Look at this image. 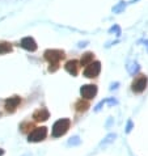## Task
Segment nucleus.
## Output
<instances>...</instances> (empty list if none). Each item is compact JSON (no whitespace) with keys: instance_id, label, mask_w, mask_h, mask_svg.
Masks as SVG:
<instances>
[{"instance_id":"obj_3","label":"nucleus","mask_w":148,"mask_h":156,"mask_svg":"<svg viewBox=\"0 0 148 156\" xmlns=\"http://www.w3.org/2000/svg\"><path fill=\"white\" fill-rule=\"evenodd\" d=\"M100 71H101V63L100 62H92L85 67L84 70V76L86 77H96L98 76Z\"/></svg>"},{"instance_id":"obj_8","label":"nucleus","mask_w":148,"mask_h":156,"mask_svg":"<svg viewBox=\"0 0 148 156\" xmlns=\"http://www.w3.org/2000/svg\"><path fill=\"white\" fill-rule=\"evenodd\" d=\"M21 46H23L25 50H29V51H36L37 50V43L32 37H25L24 40L21 41Z\"/></svg>"},{"instance_id":"obj_10","label":"nucleus","mask_w":148,"mask_h":156,"mask_svg":"<svg viewBox=\"0 0 148 156\" xmlns=\"http://www.w3.org/2000/svg\"><path fill=\"white\" fill-rule=\"evenodd\" d=\"M49 117H50V114L46 109H38L34 112V114H33V118L36 121H46Z\"/></svg>"},{"instance_id":"obj_7","label":"nucleus","mask_w":148,"mask_h":156,"mask_svg":"<svg viewBox=\"0 0 148 156\" xmlns=\"http://www.w3.org/2000/svg\"><path fill=\"white\" fill-rule=\"evenodd\" d=\"M20 102H21V98L17 97V96L8 98L5 101V110L9 112V113H13V112L16 110V108L20 105Z\"/></svg>"},{"instance_id":"obj_9","label":"nucleus","mask_w":148,"mask_h":156,"mask_svg":"<svg viewBox=\"0 0 148 156\" xmlns=\"http://www.w3.org/2000/svg\"><path fill=\"white\" fill-rule=\"evenodd\" d=\"M77 70H79V62H77V60L72 59V60H69V62L66 63V71L68 73H71V75L75 76L77 73Z\"/></svg>"},{"instance_id":"obj_4","label":"nucleus","mask_w":148,"mask_h":156,"mask_svg":"<svg viewBox=\"0 0 148 156\" xmlns=\"http://www.w3.org/2000/svg\"><path fill=\"white\" fill-rule=\"evenodd\" d=\"M80 94L83 98L85 100H90L93 98L96 94H97V87L93 85V84H86V85H83L81 89H80Z\"/></svg>"},{"instance_id":"obj_1","label":"nucleus","mask_w":148,"mask_h":156,"mask_svg":"<svg viewBox=\"0 0 148 156\" xmlns=\"http://www.w3.org/2000/svg\"><path fill=\"white\" fill-rule=\"evenodd\" d=\"M45 58H46V60L50 62L49 71L54 72V71L58 70L60 59L64 58V53L62 50H46L45 51Z\"/></svg>"},{"instance_id":"obj_12","label":"nucleus","mask_w":148,"mask_h":156,"mask_svg":"<svg viewBox=\"0 0 148 156\" xmlns=\"http://www.w3.org/2000/svg\"><path fill=\"white\" fill-rule=\"evenodd\" d=\"M11 50H12L11 43H8V42H0V54L9 53Z\"/></svg>"},{"instance_id":"obj_11","label":"nucleus","mask_w":148,"mask_h":156,"mask_svg":"<svg viewBox=\"0 0 148 156\" xmlns=\"http://www.w3.org/2000/svg\"><path fill=\"white\" fill-rule=\"evenodd\" d=\"M93 53H85L84 55L81 57V60H80V64L81 66H88L89 63L93 62Z\"/></svg>"},{"instance_id":"obj_2","label":"nucleus","mask_w":148,"mask_h":156,"mask_svg":"<svg viewBox=\"0 0 148 156\" xmlns=\"http://www.w3.org/2000/svg\"><path fill=\"white\" fill-rule=\"evenodd\" d=\"M69 125H71V121H69L68 118H62V119L56 121V122L54 123V126H53V135L55 138L64 135V134L68 131Z\"/></svg>"},{"instance_id":"obj_6","label":"nucleus","mask_w":148,"mask_h":156,"mask_svg":"<svg viewBox=\"0 0 148 156\" xmlns=\"http://www.w3.org/2000/svg\"><path fill=\"white\" fill-rule=\"evenodd\" d=\"M47 135V129L46 127H37L29 134V142H41Z\"/></svg>"},{"instance_id":"obj_14","label":"nucleus","mask_w":148,"mask_h":156,"mask_svg":"<svg viewBox=\"0 0 148 156\" xmlns=\"http://www.w3.org/2000/svg\"><path fill=\"white\" fill-rule=\"evenodd\" d=\"M3 154H4V151H3V150H0V156H2Z\"/></svg>"},{"instance_id":"obj_13","label":"nucleus","mask_w":148,"mask_h":156,"mask_svg":"<svg viewBox=\"0 0 148 156\" xmlns=\"http://www.w3.org/2000/svg\"><path fill=\"white\" fill-rule=\"evenodd\" d=\"M88 108H89V104L85 102V101H83V100L76 104V109L79 110V112H85L86 109H88Z\"/></svg>"},{"instance_id":"obj_5","label":"nucleus","mask_w":148,"mask_h":156,"mask_svg":"<svg viewBox=\"0 0 148 156\" xmlns=\"http://www.w3.org/2000/svg\"><path fill=\"white\" fill-rule=\"evenodd\" d=\"M146 87H147V77L144 75H139L136 79L132 81L131 88L135 93H142L143 90L146 89Z\"/></svg>"}]
</instances>
